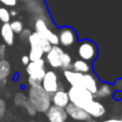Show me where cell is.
<instances>
[{
    "instance_id": "cell-1",
    "label": "cell",
    "mask_w": 122,
    "mask_h": 122,
    "mask_svg": "<svg viewBox=\"0 0 122 122\" xmlns=\"http://www.w3.org/2000/svg\"><path fill=\"white\" fill-rule=\"evenodd\" d=\"M27 97L28 100L34 105L36 112L40 114H44L51 105V94L46 92L41 85L30 86L28 89Z\"/></svg>"
},
{
    "instance_id": "cell-2",
    "label": "cell",
    "mask_w": 122,
    "mask_h": 122,
    "mask_svg": "<svg viewBox=\"0 0 122 122\" xmlns=\"http://www.w3.org/2000/svg\"><path fill=\"white\" fill-rule=\"evenodd\" d=\"M67 93L70 102L81 108H85L92 100H94V94L81 86H70Z\"/></svg>"
},
{
    "instance_id": "cell-3",
    "label": "cell",
    "mask_w": 122,
    "mask_h": 122,
    "mask_svg": "<svg viewBox=\"0 0 122 122\" xmlns=\"http://www.w3.org/2000/svg\"><path fill=\"white\" fill-rule=\"evenodd\" d=\"M99 55V48L94 42L90 40L80 41L77 45V56L82 60L92 63L97 58Z\"/></svg>"
},
{
    "instance_id": "cell-4",
    "label": "cell",
    "mask_w": 122,
    "mask_h": 122,
    "mask_svg": "<svg viewBox=\"0 0 122 122\" xmlns=\"http://www.w3.org/2000/svg\"><path fill=\"white\" fill-rule=\"evenodd\" d=\"M34 31L41 33L51 45H59V38L58 34L55 31L51 29L47 25V21L45 20V18H43L42 16H39L36 18L33 24Z\"/></svg>"
},
{
    "instance_id": "cell-5",
    "label": "cell",
    "mask_w": 122,
    "mask_h": 122,
    "mask_svg": "<svg viewBox=\"0 0 122 122\" xmlns=\"http://www.w3.org/2000/svg\"><path fill=\"white\" fill-rule=\"evenodd\" d=\"M26 72L29 77L41 82L42 78L45 75V72H46V61L44 58L36 61H30L26 65Z\"/></svg>"
},
{
    "instance_id": "cell-6",
    "label": "cell",
    "mask_w": 122,
    "mask_h": 122,
    "mask_svg": "<svg viewBox=\"0 0 122 122\" xmlns=\"http://www.w3.org/2000/svg\"><path fill=\"white\" fill-rule=\"evenodd\" d=\"M41 86L49 94H53L58 89L62 88L59 81V76L54 70H48V71L45 72V75L42 78V81H41Z\"/></svg>"
},
{
    "instance_id": "cell-7",
    "label": "cell",
    "mask_w": 122,
    "mask_h": 122,
    "mask_svg": "<svg viewBox=\"0 0 122 122\" xmlns=\"http://www.w3.org/2000/svg\"><path fill=\"white\" fill-rule=\"evenodd\" d=\"M63 53H64L63 47H60L59 45H53L51 51L44 55L45 61H46V63L51 69H55V70L60 69Z\"/></svg>"
},
{
    "instance_id": "cell-8",
    "label": "cell",
    "mask_w": 122,
    "mask_h": 122,
    "mask_svg": "<svg viewBox=\"0 0 122 122\" xmlns=\"http://www.w3.org/2000/svg\"><path fill=\"white\" fill-rule=\"evenodd\" d=\"M58 38H59V45L62 47H71L76 44L77 42V34L75 30L71 27H62L59 29L58 32Z\"/></svg>"
},
{
    "instance_id": "cell-9",
    "label": "cell",
    "mask_w": 122,
    "mask_h": 122,
    "mask_svg": "<svg viewBox=\"0 0 122 122\" xmlns=\"http://www.w3.org/2000/svg\"><path fill=\"white\" fill-rule=\"evenodd\" d=\"M64 109H65V112H66L69 118H71L72 120H75L78 122H86L87 120H89V119L91 118L90 115H89L84 108L79 107V106L75 105V104L71 103V102L67 104Z\"/></svg>"
},
{
    "instance_id": "cell-10",
    "label": "cell",
    "mask_w": 122,
    "mask_h": 122,
    "mask_svg": "<svg viewBox=\"0 0 122 122\" xmlns=\"http://www.w3.org/2000/svg\"><path fill=\"white\" fill-rule=\"evenodd\" d=\"M48 122H66L69 119L64 108L58 107L55 105H51L49 108L44 112Z\"/></svg>"
},
{
    "instance_id": "cell-11",
    "label": "cell",
    "mask_w": 122,
    "mask_h": 122,
    "mask_svg": "<svg viewBox=\"0 0 122 122\" xmlns=\"http://www.w3.org/2000/svg\"><path fill=\"white\" fill-rule=\"evenodd\" d=\"M84 109L90 115L91 118H94V119H100L102 117H104L106 115V112H107L105 105L100 100H97V99L92 100Z\"/></svg>"
},
{
    "instance_id": "cell-12",
    "label": "cell",
    "mask_w": 122,
    "mask_h": 122,
    "mask_svg": "<svg viewBox=\"0 0 122 122\" xmlns=\"http://www.w3.org/2000/svg\"><path fill=\"white\" fill-rule=\"evenodd\" d=\"M27 41H28V43H29L30 46L34 45V46L42 47L43 51H44L45 54L48 53V51H51V46H53V45H51V43H49L48 41L42 36V34L39 33V32H36V31H32L31 33H30V36H28Z\"/></svg>"
},
{
    "instance_id": "cell-13",
    "label": "cell",
    "mask_w": 122,
    "mask_h": 122,
    "mask_svg": "<svg viewBox=\"0 0 122 122\" xmlns=\"http://www.w3.org/2000/svg\"><path fill=\"white\" fill-rule=\"evenodd\" d=\"M51 105L58 106V107L61 108H65L67 104L70 103L69 93L63 88L58 89L56 92L51 94Z\"/></svg>"
},
{
    "instance_id": "cell-14",
    "label": "cell",
    "mask_w": 122,
    "mask_h": 122,
    "mask_svg": "<svg viewBox=\"0 0 122 122\" xmlns=\"http://www.w3.org/2000/svg\"><path fill=\"white\" fill-rule=\"evenodd\" d=\"M62 74H63V77H64L65 81L70 86H81L82 87V77H84V74L82 73H78V72L73 71L72 69H69V70H63Z\"/></svg>"
},
{
    "instance_id": "cell-15",
    "label": "cell",
    "mask_w": 122,
    "mask_h": 122,
    "mask_svg": "<svg viewBox=\"0 0 122 122\" xmlns=\"http://www.w3.org/2000/svg\"><path fill=\"white\" fill-rule=\"evenodd\" d=\"M99 85H100L99 78H97L92 72L84 74V77H82V87H84V88H86L87 90H89L91 93L94 94L97 87H99Z\"/></svg>"
},
{
    "instance_id": "cell-16",
    "label": "cell",
    "mask_w": 122,
    "mask_h": 122,
    "mask_svg": "<svg viewBox=\"0 0 122 122\" xmlns=\"http://www.w3.org/2000/svg\"><path fill=\"white\" fill-rule=\"evenodd\" d=\"M114 87L109 82H102L99 85L97 91L94 93V99L97 100H106L112 97L114 93Z\"/></svg>"
},
{
    "instance_id": "cell-17",
    "label": "cell",
    "mask_w": 122,
    "mask_h": 122,
    "mask_svg": "<svg viewBox=\"0 0 122 122\" xmlns=\"http://www.w3.org/2000/svg\"><path fill=\"white\" fill-rule=\"evenodd\" d=\"M0 38L3 40L4 44L8 46H12L14 44L15 33L13 32L10 23H3L0 28Z\"/></svg>"
},
{
    "instance_id": "cell-18",
    "label": "cell",
    "mask_w": 122,
    "mask_h": 122,
    "mask_svg": "<svg viewBox=\"0 0 122 122\" xmlns=\"http://www.w3.org/2000/svg\"><path fill=\"white\" fill-rule=\"evenodd\" d=\"M71 69L75 72H78V73L85 74V73H89V72L92 71V65H91V63L88 62V61L78 58V59L74 60L73 62H72Z\"/></svg>"
},
{
    "instance_id": "cell-19",
    "label": "cell",
    "mask_w": 122,
    "mask_h": 122,
    "mask_svg": "<svg viewBox=\"0 0 122 122\" xmlns=\"http://www.w3.org/2000/svg\"><path fill=\"white\" fill-rule=\"evenodd\" d=\"M11 75V64L8 60L0 59V85H5L6 79Z\"/></svg>"
},
{
    "instance_id": "cell-20",
    "label": "cell",
    "mask_w": 122,
    "mask_h": 122,
    "mask_svg": "<svg viewBox=\"0 0 122 122\" xmlns=\"http://www.w3.org/2000/svg\"><path fill=\"white\" fill-rule=\"evenodd\" d=\"M45 53L43 51L42 47L40 46H30V51H29V59L30 61H36V60H40L42 58H44Z\"/></svg>"
},
{
    "instance_id": "cell-21",
    "label": "cell",
    "mask_w": 122,
    "mask_h": 122,
    "mask_svg": "<svg viewBox=\"0 0 122 122\" xmlns=\"http://www.w3.org/2000/svg\"><path fill=\"white\" fill-rule=\"evenodd\" d=\"M72 62H73V59H72V56L70 55L69 53L64 51L62 55V59H61V67L60 69L62 70H69L71 69L72 66Z\"/></svg>"
},
{
    "instance_id": "cell-22",
    "label": "cell",
    "mask_w": 122,
    "mask_h": 122,
    "mask_svg": "<svg viewBox=\"0 0 122 122\" xmlns=\"http://www.w3.org/2000/svg\"><path fill=\"white\" fill-rule=\"evenodd\" d=\"M13 100H14V104L16 106H18V107H24L26 101L28 100V97L26 94H24V93L18 92L14 95V99Z\"/></svg>"
},
{
    "instance_id": "cell-23",
    "label": "cell",
    "mask_w": 122,
    "mask_h": 122,
    "mask_svg": "<svg viewBox=\"0 0 122 122\" xmlns=\"http://www.w3.org/2000/svg\"><path fill=\"white\" fill-rule=\"evenodd\" d=\"M10 26H11L13 32H14L15 34H19L21 31H23L24 28H25L24 27L23 21L18 20V19H15V20H13V21H10Z\"/></svg>"
},
{
    "instance_id": "cell-24",
    "label": "cell",
    "mask_w": 122,
    "mask_h": 122,
    "mask_svg": "<svg viewBox=\"0 0 122 122\" xmlns=\"http://www.w3.org/2000/svg\"><path fill=\"white\" fill-rule=\"evenodd\" d=\"M0 21L3 23H10L11 21V15L10 11L4 6H0Z\"/></svg>"
},
{
    "instance_id": "cell-25",
    "label": "cell",
    "mask_w": 122,
    "mask_h": 122,
    "mask_svg": "<svg viewBox=\"0 0 122 122\" xmlns=\"http://www.w3.org/2000/svg\"><path fill=\"white\" fill-rule=\"evenodd\" d=\"M23 108H25L26 112H27L29 116H31V117L36 116V115L38 114V112H36V107H34V105L29 101V100H27V101H26V103H25V105H24Z\"/></svg>"
},
{
    "instance_id": "cell-26",
    "label": "cell",
    "mask_w": 122,
    "mask_h": 122,
    "mask_svg": "<svg viewBox=\"0 0 122 122\" xmlns=\"http://www.w3.org/2000/svg\"><path fill=\"white\" fill-rule=\"evenodd\" d=\"M6 112V103L3 99H0V120L4 118Z\"/></svg>"
},
{
    "instance_id": "cell-27",
    "label": "cell",
    "mask_w": 122,
    "mask_h": 122,
    "mask_svg": "<svg viewBox=\"0 0 122 122\" xmlns=\"http://www.w3.org/2000/svg\"><path fill=\"white\" fill-rule=\"evenodd\" d=\"M114 90L116 91H122V78H117L115 82L112 84Z\"/></svg>"
},
{
    "instance_id": "cell-28",
    "label": "cell",
    "mask_w": 122,
    "mask_h": 122,
    "mask_svg": "<svg viewBox=\"0 0 122 122\" xmlns=\"http://www.w3.org/2000/svg\"><path fill=\"white\" fill-rule=\"evenodd\" d=\"M31 30L28 29V28H24L23 31L19 33V36H20V39L21 40H28V36H30V33H31Z\"/></svg>"
},
{
    "instance_id": "cell-29",
    "label": "cell",
    "mask_w": 122,
    "mask_h": 122,
    "mask_svg": "<svg viewBox=\"0 0 122 122\" xmlns=\"http://www.w3.org/2000/svg\"><path fill=\"white\" fill-rule=\"evenodd\" d=\"M2 4H4L5 6H11V8H14L17 4L18 0H0Z\"/></svg>"
},
{
    "instance_id": "cell-30",
    "label": "cell",
    "mask_w": 122,
    "mask_h": 122,
    "mask_svg": "<svg viewBox=\"0 0 122 122\" xmlns=\"http://www.w3.org/2000/svg\"><path fill=\"white\" fill-rule=\"evenodd\" d=\"M112 99L115 100V101H121L122 100V91H114V93H112Z\"/></svg>"
},
{
    "instance_id": "cell-31",
    "label": "cell",
    "mask_w": 122,
    "mask_h": 122,
    "mask_svg": "<svg viewBox=\"0 0 122 122\" xmlns=\"http://www.w3.org/2000/svg\"><path fill=\"white\" fill-rule=\"evenodd\" d=\"M6 51V45L5 44H0V59H4Z\"/></svg>"
},
{
    "instance_id": "cell-32",
    "label": "cell",
    "mask_w": 122,
    "mask_h": 122,
    "mask_svg": "<svg viewBox=\"0 0 122 122\" xmlns=\"http://www.w3.org/2000/svg\"><path fill=\"white\" fill-rule=\"evenodd\" d=\"M21 64H24V65H27L28 63L30 62V59H29V56L28 55H24L23 57H21Z\"/></svg>"
},
{
    "instance_id": "cell-33",
    "label": "cell",
    "mask_w": 122,
    "mask_h": 122,
    "mask_svg": "<svg viewBox=\"0 0 122 122\" xmlns=\"http://www.w3.org/2000/svg\"><path fill=\"white\" fill-rule=\"evenodd\" d=\"M102 122H119V119H115V118H110V119H107V120H104Z\"/></svg>"
},
{
    "instance_id": "cell-34",
    "label": "cell",
    "mask_w": 122,
    "mask_h": 122,
    "mask_svg": "<svg viewBox=\"0 0 122 122\" xmlns=\"http://www.w3.org/2000/svg\"><path fill=\"white\" fill-rule=\"evenodd\" d=\"M10 15H11V17H15L17 15V11L16 10H11L10 11Z\"/></svg>"
},
{
    "instance_id": "cell-35",
    "label": "cell",
    "mask_w": 122,
    "mask_h": 122,
    "mask_svg": "<svg viewBox=\"0 0 122 122\" xmlns=\"http://www.w3.org/2000/svg\"><path fill=\"white\" fill-rule=\"evenodd\" d=\"M86 122H100V121H97V119H94V118H90L89 120H87Z\"/></svg>"
},
{
    "instance_id": "cell-36",
    "label": "cell",
    "mask_w": 122,
    "mask_h": 122,
    "mask_svg": "<svg viewBox=\"0 0 122 122\" xmlns=\"http://www.w3.org/2000/svg\"><path fill=\"white\" fill-rule=\"evenodd\" d=\"M23 1H24V2H27V3H28V2H30V1H32V0H23Z\"/></svg>"
},
{
    "instance_id": "cell-37",
    "label": "cell",
    "mask_w": 122,
    "mask_h": 122,
    "mask_svg": "<svg viewBox=\"0 0 122 122\" xmlns=\"http://www.w3.org/2000/svg\"><path fill=\"white\" fill-rule=\"evenodd\" d=\"M119 122H122V120H121V119H119Z\"/></svg>"
},
{
    "instance_id": "cell-38",
    "label": "cell",
    "mask_w": 122,
    "mask_h": 122,
    "mask_svg": "<svg viewBox=\"0 0 122 122\" xmlns=\"http://www.w3.org/2000/svg\"><path fill=\"white\" fill-rule=\"evenodd\" d=\"M120 119H121V120H122V115H121V117H120Z\"/></svg>"
}]
</instances>
